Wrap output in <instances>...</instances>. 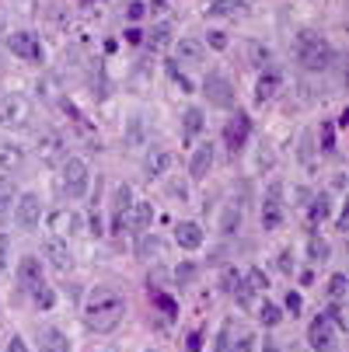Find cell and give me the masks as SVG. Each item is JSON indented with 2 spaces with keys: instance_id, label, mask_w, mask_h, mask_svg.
I'll list each match as a JSON object with an SVG mask.
<instances>
[{
  "instance_id": "7c38bea8",
  "label": "cell",
  "mask_w": 349,
  "mask_h": 352,
  "mask_svg": "<svg viewBox=\"0 0 349 352\" xmlns=\"http://www.w3.org/2000/svg\"><path fill=\"white\" fill-rule=\"evenodd\" d=\"M28 164V150L14 140H0V175H18Z\"/></svg>"
},
{
  "instance_id": "44dd1931",
  "label": "cell",
  "mask_w": 349,
  "mask_h": 352,
  "mask_svg": "<svg viewBox=\"0 0 349 352\" xmlns=\"http://www.w3.org/2000/svg\"><path fill=\"white\" fill-rule=\"evenodd\" d=\"M210 168H213V146H210V143H199V146L192 150L189 175H192V178H207V175H210Z\"/></svg>"
},
{
  "instance_id": "e0dca14e",
  "label": "cell",
  "mask_w": 349,
  "mask_h": 352,
  "mask_svg": "<svg viewBox=\"0 0 349 352\" xmlns=\"http://www.w3.org/2000/svg\"><path fill=\"white\" fill-rule=\"evenodd\" d=\"M175 244H178L182 251H195V248H203V227L192 223V220L175 223Z\"/></svg>"
},
{
  "instance_id": "4fadbf2b",
  "label": "cell",
  "mask_w": 349,
  "mask_h": 352,
  "mask_svg": "<svg viewBox=\"0 0 349 352\" xmlns=\"http://www.w3.org/2000/svg\"><path fill=\"white\" fill-rule=\"evenodd\" d=\"M203 91H207V98H210V105H217V109H234V87H231L227 77L210 74V77L203 80Z\"/></svg>"
},
{
  "instance_id": "bcb514c9",
  "label": "cell",
  "mask_w": 349,
  "mask_h": 352,
  "mask_svg": "<svg viewBox=\"0 0 349 352\" xmlns=\"http://www.w3.org/2000/svg\"><path fill=\"white\" fill-rule=\"evenodd\" d=\"M207 38H210V45H213V49H227V35H224V32H210Z\"/></svg>"
},
{
  "instance_id": "9a60e30c",
  "label": "cell",
  "mask_w": 349,
  "mask_h": 352,
  "mask_svg": "<svg viewBox=\"0 0 349 352\" xmlns=\"http://www.w3.org/2000/svg\"><path fill=\"white\" fill-rule=\"evenodd\" d=\"M123 227L133 230V234H147L154 227V206L151 203H133L126 210V217H123Z\"/></svg>"
},
{
  "instance_id": "7402d4cb",
  "label": "cell",
  "mask_w": 349,
  "mask_h": 352,
  "mask_svg": "<svg viewBox=\"0 0 349 352\" xmlns=\"http://www.w3.org/2000/svg\"><path fill=\"white\" fill-rule=\"evenodd\" d=\"M39 345H42V352H74L70 338L60 328H39Z\"/></svg>"
},
{
  "instance_id": "ee69618b",
  "label": "cell",
  "mask_w": 349,
  "mask_h": 352,
  "mask_svg": "<svg viewBox=\"0 0 349 352\" xmlns=\"http://www.w3.org/2000/svg\"><path fill=\"white\" fill-rule=\"evenodd\" d=\"M8 352H32V349H28V342H25V338L11 335V342H8Z\"/></svg>"
},
{
  "instance_id": "d590c367",
  "label": "cell",
  "mask_w": 349,
  "mask_h": 352,
  "mask_svg": "<svg viewBox=\"0 0 349 352\" xmlns=\"http://www.w3.org/2000/svg\"><path fill=\"white\" fill-rule=\"evenodd\" d=\"M244 283L252 286V289H262V293L269 289V279H266V272H262V269H252V272L244 276Z\"/></svg>"
},
{
  "instance_id": "7a4b0ae2",
  "label": "cell",
  "mask_w": 349,
  "mask_h": 352,
  "mask_svg": "<svg viewBox=\"0 0 349 352\" xmlns=\"http://www.w3.org/2000/svg\"><path fill=\"white\" fill-rule=\"evenodd\" d=\"M293 56L308 74H325L332 67V60H335V49H332V42L321 32L304 28V32H297V38H293Z\"/></svg>"
},
{
  "instance_id": "277c9868",
  "label": "cell",
  "mask_w": 349,
  "mask_h": 352,
  "mask_svg": "<svg viewBox=\"0 0 349 352\" xmlns=\"http://www.w3.org/2000/svg\"><path fill=\"white\" fill-rule=\"evenodd\" d=\"M35 122V109L25 94H0V129H28Z\"/></svg>"
},
{
  "instance_id": "3957f363",
  "label": "cell",
  "mask_w": 349,
  "mask_h": 352,
  "mask_svg": "<svg viewBox=\"0 0 349 352\" xmlns=\"http://www.w3.org/2000/svg\"><path fill=\"white\" fill-rule=\"evenodd\" d=\"M18 286H21V293H28L39 307H53L56 304V293L45 286V269H42V262L35 258V255H21V262H18Z\"/></svg>"
},
{
  "instance_id": "603a6c76",
  "label": "cell",
  "mask_w": 349,
  "mask_h": 352,
  "mask_svg": "<svg viewBox=\"0 0 349 352\" xmlns=\"http://www.w3.org/2000/svg\"><path fill=\"white\" fill-rule=\"evenodd\" d=\"M279 74L276 70H266L262 77H259V84H255V105H266L269 98H276V91H279Z\"/></svg>"
},
{
  "instance_id": "d6986e66",
  "label": "cell",
  "mask_w": 349,
  "mask_h": 352,
  "mask_svg": "<svg viewBox=\"0 0 349 352\" xmlns=\"http://www.w3.org/2000/svg\"><path fill=\"white\" fill-rule=\"evenodd\" d=\"M262 227L266 230H279L283 227V203H279V185L269 188L266 206H262Z\"/></svg>"
},
{
  "instance_id": "74e56055",
  "label": "cell",
  "mask_w": 349,
  "mask_h": 352,
  "mask_svg": "<svg viewBox=\"0 0 349 352\" xmlns=\"http://www.w3.org/2000/svg\"><path fill=\"white\" fill-rule=\"evenodd\" d=\"M151 300H154V304H158V307H161V311H165V314H168V318H175V304H171V300H168V296H165V293H154V296H151Z\"/></svg>"
},
{
  "instance_id": "83f0119b",
  "label": "cell",
  "mask_w": 349,
  "mask_h": 352,
  "mask_svg": "<svg viewBox=\"0 0 349 352\" xmlns=\"http://www.w3.org/2000/svg\"><path fill=\"white\" fill-rule=\"evenodd\" d=\"M241 220H244L241 206H224V217H220V234H224V237H234V234L241 230Z\"/></svg>"
},
{
  "instance_id": "30bf717a",
  "label": "cell",
  "mask_w": 349,
  "mask_h": 352,
  "mask_svg": "<svg viewBox=\"0 0 349 352\" xmlns=\"http://www.w3.org/2000/svg\"><path fill=\"white\" fill-rule=\"evenodd\" d=\"M84 217L77 213V210H53L49 213V234H56V237H77V234H84Z\"/></svg>"
},
{
  "instance_id": "4dcf8cb0",
  "label": "cell",
  "mask_w": 349,
  "mask_h": 352,
  "mask_svg": "<svg viewBox=\"0 0 349 352\" xmlns=\"http://www.w3.org/2000/svg\"><path fill=\"white\" fill-rule=\"evenodd\" d=\"M259 321H262L266 328H276V324L283 321V314H279V307L273 304V300H266V304L259 307Z\"/></svg>"
},
{
  "instance_id": "9c48e42d",
  "label": "cell",
  "mask_w": 349,
  "mask_h": 352,
  "mask_svg": "<svg viewBox=\"0 0 349 352\" xmlns=\"http://www.w3.org/2000/svg\"><path fill=\"white\" fill-rule=\"evenodd\" d=\"M42 258L53 265L56 272H70L74 269V251H70V241L67 237H56V234H49L42 241Z\"/></svg>"
},
{
  "instance_id": "b9f144b4",
  "label": "cell",
  "mask_w": 349,
  "mask_h": 352,
  "mask_svg": "<svg viewBox=\"0 0 349 352\" xmlns=\"http://www.w3.org/2000/svg\"><path fill=\"white\" fill-rule=\"evenodd\" d=\"M286 307H290L293 314H301V307H304V300H301V293H286Z\"/></svg>"
},
{
  "instance_id": "5b68a950",
  "label": "cell",
  "mask_w": 349,
  "mask_h": 352,
  "mask_svg": "<svg viewBox=\"0 0 349 352\" xmlns=\"http://www.w3.org/2000/svg\"><path fill=\"white\" fill-rule=\"evenodd\" d=\"M91 188V171L81 157H63L60 161V192L70 199H84Z\"/></svg>"
},
{
  "instance_id": "d4e9b609",
  "label": "cell",
  "mask_w": 349,
  "mask_h": 352,
  "mask_svg": "<svg viewBox=\"0 0 349 352\" xmlns=\"http://www.w3.org/2000/svg\"><path fill=\"white\" fill-rule=\"evenodd\" d=\"M133 206V188L129 185H119L116 188V195H112V213H116V230H123V217H126V210Z\"/></svg>"
},
{
  "instance_id": "4316f807",
  "label": "cell",
  "mask_w": 349,
  "mask_h": 352,
  "mask_svg": "<svg viewBox=\"0 0 349 352\" xmlns=\"http://www.w3.org/2000/svg\"><path fill=\"white\" fill-rule=\"evenodd\" d=\"M203 109H185L182 112V136L185 140H192V136H199V133H203Z\"/></svg>"
},
{
  "instance_id": "484cf974",
  "label": "cell",
  "mask_w": 349,
  "mask_h": 352,
  "mask_svg": "<svg viewBox=\"0 0 349 352\" xmlns=\"http://www.w3.org/2000/svg\"><path fill=\"white\" fill-rule=\"evenodd\" d=\"M14 203H18V188H14V182H11V178H0V220H8V217H11Z\"/></svg>"
},
{
  "instance_id": "f546056e",
  "label": "cell",
  "mask_w": 349,
  "mask_h": 352,
  "mask_svg": "<svg viewBox=\"0 0 349 352\" xmlns=\"http://www.w3.org/2000/svg\"><path fill=\"white\" fill-rule=\"evenodd\" d=\"M328 255H332V244H328L325 237L311 234V241H308V258H311V262H328Z\"/></svg>"
},
{
  "instance_id": "d6a6232c",
  "label": "cell",
  "mask_w": 349,
  "mask_h": 352,
  "mask_svg": "<svg viewBox=\"0 0 349 352\" xmlns=\"http://www.w3.org/2000/svg\"><path fill=\"white\" fill-rule=\"evenodd\" d=\"M158 251H161V241L154 234H140V248H136L140 258H151V255H158Z\"/></svg>"
},
{
  "instance_id": "c3c4849f",
  "label": "cell",
  "mask_w": 349,
  "mask_h": 352,
  "mask_svg": "<svg viewBox=\"0 0 349 352\" xmlns=\"http://www.w3.org/2000/svg\"><path fill=\"white\" fill-rule=\"evenodd\" d=\"M126 42H129V45H140V42H143L140 28H129V32H126Z\"/></svg>"
},
{
  "instance_id": "ab89813d",
  "label": "cell",
  "mask_w": 349,
  "mask_h": 352,
  "mask_svg": "<svg viewBox=\"0 0 349 352\" xmlns=\"http://www.w3.org/2000/svg\"><path fill=\"white\" fill-rule=\"evenodd\" d=\"M325 318H328V321H332V324H335V328H339V331H342V328H346V318H342V311H339V304H332V307H328V314H325Z\"/></svg>"
},
{
  "instance_id": "7bdbcfd3",
  "label": "cell",
  "mask_w": 349,
  "mask_h": 352,
  "mask_svg": "<svg viewBox=\"0 0 349 352\" xmlns=\"http://www.w3.org/2000/svg\"><path fill=\"white\" fill-rule=\"evenodd\" d=\"M175 276H178V283H192L195 279V265H178Z\"/></svg>"
},
{
  "instance_id": "836d02e7",
  "label": "cell",
  "mask_w": 349,
  "mask_h": 352,
  "mask_svg": "<svg viewBox=\"0 0 349 352\" xmlns=\"http://www.w3.org/2000/svg\"><path fill=\"white\" fill-rule=\"evenodd\" d=\"M318 143H321V154H335V126L332 122H321Z\"/></svg>"
},
{
  "instance_id": "f1b7e54d",
  "label": "cell",
  "mask_w": 349,
  "mask_h": 352,
  "mask_svg": "<svg viewBox=\"0 0 349 352\" xmlns=\"http://www.w3.org/2000/svg\"><path fill=\"white\" fill-rule=\"evenodd\" d=\"M241 11H244V0H210V8H207V14H213V18H231Z\"/></svg>"
},
{
  "instance_id": "52a82bcc",
  "label": "cell",
  "mask_w": 349,
  "mask_h": 352,
  "mask_svg": "<svg viewBox=\"0 0 349 352\" xmlns=\"http://www.w3.org/2000/svg\"><path fill=\"white\" fill-rule=\"evenodd\" d=\"M308 345L315 352H339V328L325 314H318L311 321V328H308Z\"/></svg>"
},
{
  "instance_id": "7dc6e473",
  "label": "cell",
  "mask_w": 349,
  "mask_h": 352,
  "mask_svg": "<svg viewBox=\"0 0 349 352\" xmlns=\"http://www.w3.org/2000/svg\"><path fill=\"white\" fill-rule=\"evenodd\" d=\"M279 269L283 272H293V255H290V251H283V255H279Z\"/></svg>"
},
{
  "instance_id": "8992f818",
  "label": "cell",
  "mask_w": 349,
  "mask_h": 352,
  "mask_svg": "<svg viewBox=\"0 0 349 352\" xmlns=\"http://www.w3.org/2000/svg\"><path fill=\"white\" fill-rule=\"evenodd\" d=\"M14 227L21 230V234H32L35 227H39V220H42V203H39V195L35 192H25V195H18V203H14Z\"/></svg>"
},
{
  "instance_id": "f35d334b",
  "label": "cell",
  "mask_w": 349,
  "mask_h": 352,
  "mask_svg": "<svg viewBox=\"0 0 349 352\" xmlns=\"http://www.w3.org/2000/svg\"><path fill=\"white\" fill-rule=\"evenodd\" d=\"M126 14H129V21H140L147 14V4H143V0H133V4L126 8Z\"/></svg>"
},
{
  "instance_id": "8d00e7d4",
  "label": "cell",
  "mask_w": 349,
  "mask_h": 352,
  "mask_svg": "<svg viewBox=\"0 0 349 352\" xmlns=\"http://www.w3.org/2000/svg\"><path fill=\"white\" fill-rule=\"evenodd\" d=\"M168 35H171V25L165 21V25H158V28L151 32V45H154V49H161V45L168 42Z\"/></svg>"
},
{
  "instance_id": "e575fe53",
  "label": "cell",
  "mask_w": 349,
  "mask_h": 352,
  "mask_svg": "<svg viewBox=\"0 0 349 352\" xmlns=\"http://www.w3.org/2000/svg\"><path fill=\"white\" fill-rule=\"evenodd\" d=\"M346 289H349V279L342 276V272H335L332 279H328V296L335 300V304H339V300L346 296Z\"/></svg>"
},
{
  "instance_id": "ffe728a7",
  "label": "cell",
  "mask_w": 349,
  "mask_h": 352,
  "mask_svg": "<svg viewBox=\"0 0 349 352\" xmlns=\"http://www.w3.org/2000/svg\"><path fill=\"white\" fill-rule=\"evenodd\" d=\"M252 345H255V338L248 335V331H241L237 338H234V328L227 324L224 331H220V338H217V352H252Z\"/></svg>"
},
{
  "instance_id": "6da1fadb",
  "label": "cell",
  "mask_w": 349,
  "mask_h": 352,
  "mask_svg": "<svg viewBox=\"0 0 349 352\" xmlns=\"http://www.w3.org/2000/svg\"><path fill=\"white\" fill-rule=\"evenodd\" d=\"M126 318V296L116 286H94L84 304V324L91 331H112Z\"/></svg>"
},
{
  "instance_id": "5bb4252c",
  "label": "cell",
  "mask_w": 349,
  "mask_h": 352,
  "mask_svg": "<svg viewBox=\"0 0 349 352\" xmlns=\"http://www.w3.org/2000/svg\"><path fill=\"white\" fill-rule=\"evenodd\" d=\"M248 136H252V119H248L244 112H237V116H231L227 119V126H224V143H227V150H237L248 143Z\"/></svg>"
},
{
  "instance_id": "60d3db41",
  "label": "cell",
  "mask_w": 349,
  "mask_h": 352,
  "mask_svg": "<svg viewBox=\"0 0 349 352\" xmlns=\"http://www.w3.org/2000/svg\"><path fill=\"white\" fill-rule=\"evenodd\" d=\"M237 283H241V272H237V269H227V272H224V289L231 293Z\"/></svg>"
},
{
  "instance_id": "f6af8a7d",
  "label": "cell",
  "mask_w": 349,
  "mask_h": 352,
  "mask_svg": "<svg viewBox=\"0 0 349 352\" xmlns=\"http://www.w3.org/2000/svg\"><path fill=\"white\" fill-rule=\"evenodd\" d=\"M8 272V237L0 234V276Z\"/></svg>"
},
{
  "instance_id": "1f68e13d",
  "label": "cell",
  "mask_w": 349,
  "mask_h": 352,
  "mask_svg": "<svg viewBox=\"0 0 349 352\" xmlns=\"http://www.w3.org/2000/svg\"><path fill=\"white\" fill-rule=\"evenodd\" d=\"M248 53H252V63L255 67H269L273 63V49L262 45V42H252V45H248Z\"/></svg>"
},
{
  "instance_id": "ba28073f",
  "label": "cell",
  "mask_w": 349,
  "mask_h": 352,
  "mask_svg": "<svg viewBox=\"0 0 349 352\" xmlns=\"http://www.w3.org/2000/svg\"><path fill=\"white\" fill-rule=\"evenodd\" d=\"M8 49L18 56V60H28V63H42V38L35 35V32H28V28H21V32H11L8 35Z\"/></svg>"
},
{
  "instance_id": "ac0fdd59",
  "label": "cell",
  "mask_w": 349,
  "mask_h": 352,
  "mask_svg": "<svg viewBox=\"0 0 349 352\" xmlns=\"http://www.w3.org/2000/svg\"><path fill=\"white\" fill-rule=\"evenodd\" d=\"M171 168V154H168V150L165 146H151V150H147V157H143V175L147 178H161L165 171Z\"/></svg>"
},
{
  "instance_id": "681fc988",
  "label": "cell",
  "mask_w": 349,
  "mask_h": 352,
  "mask_svg": "<svg viewBox=\"0 0 349 352\" xmlns=\"http://www.w3.org/2000/svg\"><path fill=\"white\" fill-rule=\"evenodd\" d=\"M147 352H154V349H147Z\"/></svg>"
},
{
  "instance_id": "2e32d148",
  "label": "cell",
  "mask_w": 349,
  "mask_h": 352,
  "mask_svg": "<svg viewBox=\"0 0 349 352\" xmlns=\"http://www.w3.org/2000/svg\"><path fill=\"white\" fill-rule=\"evenodd\" d=\"M175 56H178L182 63H189V67H199V63L207 60V49H203V42H199V38L182 35V38L175 42Z\"/></svg>"
},
{
  "instance_id": "8fae6325",
  "label": "cell",
  "mask_w": 349,
  "mask_h": 352,
  "mask_svg": "<svg viewBox=\"0 0 349 352\" xmlns=\"http://www.w3.org/2000/svg\"><path fill=\"white\" fill-rule=\"evenodd\" d=\"M63 150H67V143H63V136H60L56 129H42V133L35 136V154L42 157V164L63 161Z\"/></svg>"
},
{
  "instance_id": "cb8c5ba5",
  "label": "cell",
  "mask_w": 349,
  "mask_h": 352,
  "mask_svg": "<svg viewBox=\"0 0 349 352\" xmlns=\"http://www.w3.org/2000/svg\"><path fill=\"white\" fill-rule=\"evenodd\" d=\"M328 217H332V195H328V192H318V195H311L308 220H311V223H325Z\"/></svg>"
}]
</instances>
